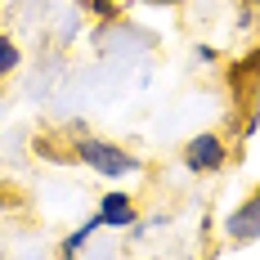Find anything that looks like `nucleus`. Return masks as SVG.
<instances>
[{"label": "nucleus", "instance_id": "7ed1b4c3", "mask_svg": "<svg viewBox=\"0 0 260 260\" xmlns=\"http://www.w3.org/2000/svg\"><path fill=\"white\" fill-rule=\"evenodd\" d=\"M229 234H234V238H260V198H256V202H247V207L229 220Z\"/></svg>", "mask_w": 260, "mask_h": 260}, {"label": "nucleus", "instance_id": "20e7f679", "mask_svg": "<svg viewBox=\"0 0 260 260\" xmlns=\"http://www.w3.org/2000/svg\"><path fill=\"white\" fill-rule=\"evenodd\" d=\"M99 220L126 224V220H130V202H126V198H108V202H104V215H99Z\"/></svg>", "mask_w": 260, "mask_h": 260}, {"label": "nucleus", "instance_id": "39448f33", "mask_svg": "<svg viewBox=\"0 0 260 260\" xmlns=\"http://www.w3.org/2000/svg\"><path fill=\"white\" fill-rule=\"evenodd\" d=\"M14 63H18V50H14V45H9V41L0 36V72H9Z\"/></svg>", "mask_w": 260, "mask_h": 260}, {"label": "nucleus", "instance_id": "f03ea898", "mask_svg": "<svg viewBox=\"0 0 260 260\" xmlns=\"http://www.w3.org/2000/svg\"><path fill=\"white\" fill-rule=\"evenodd\" d=\"M220 144H215V139H211V135H202V139H193V144H188V166H193V171H211V166H220Z\"/></svg>", "mask_w": 260, "mask_h": 260}, {"label": "nucleus", "instance_id": "f257e3e1", "mask_svg": "<svg viewBox=\"0 0 260 260\" xmlns=\"http://www.w3.org/2000/svg\"><path fill=\"white\" fill-rule=\"evenodd\" d=\"M81 153H85L90 166H99L104 175H121V171H130V157H121L117 148H104V144H94V139H85Z\"/></svg>", "mask_w": 260, "mask_h": 260}]
</instances>
